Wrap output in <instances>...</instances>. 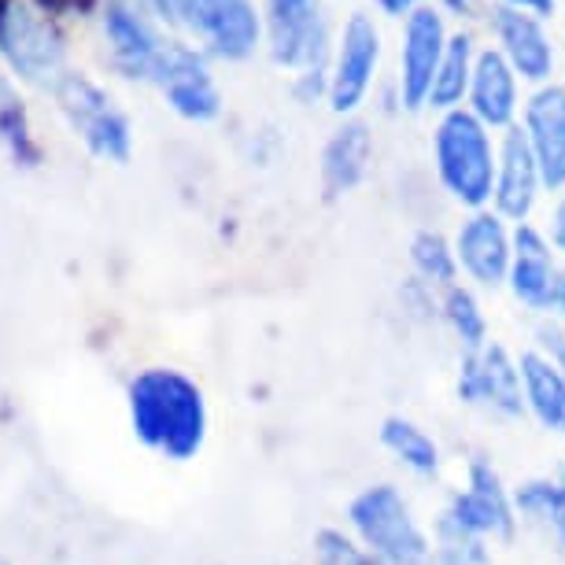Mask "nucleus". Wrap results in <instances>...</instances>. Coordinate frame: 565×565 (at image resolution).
<instances>
[{"label": "nucleus", "instance_id": "1", "mask_svg": "<svg viewBox=\"0 0 565 565\" xmlns=\"http://www.w3.org/2000/svg\"><path fill=\"white\" fill-rule=\"evenodd\" d=\"M130 422L141 444L185 462L207 436L204 392L178 370H145L130 385Z\"/></svg>", "mask_w": 565, "mask_h": 565}, {"label": "nucleus", "instance_id": "2", "mask_svg": "<svg viewBox=\"0 0 565 565\" xmlns=\"http://www.w3.org/2000/svg\"><path fill=\"white\" fill-rule=\"evenodd\" d=\"M433 159H436L440 185L458 204L481 211L492 200L499 148L492 145L488 126L473 111L462 108L444 111V119L433 134Z\"/></svg>", "mask_w": 565, "mask_h": 565}, {"label": "nucleus", "instance_id": "3", "mask_svg": "<svg viewBox=\"0 0 565 565\" xmlns=\"http://www.w3.org/2000/svg\"><path fill=\"white\" fill-rule=\"evenodd\" d=\"M266 38L277 67L296 71L329 93V19L322 0H266Z\"/></svg>", "mask_w": 565, "mask_h": 565}, {"label": "nucleus", "instance_id": "4", "mask_svg": "<svg viewBox=\"0 0 565 565\" xmlns=\"http://www.w3.org/2000/svg\"><path fill=\"white\" fill-rule=\"evenodd\" d=\"M0 56L19 78L56 89L67 74V49L56 23L23 0H0Z\"/></svg>", "mask_w": 565, "mask_h": 565}, {"label": "nucleus", "instance_id": "5", "mask_svg": "<svg viewBox=\"0 0 565 565\" xmlns=\"http://www.w3.org/2000/svg\"><path fill=\"white\" fill-rule=\"evenodd\" d=\"M348 518L359 529V536L366 540V547L388 565H425L429 558V543L414 525L411 507L403 503V495L392 484L366 488L362 495H355Z\"/></svg>", "mask_w": 565, "mask_h": 565}, {"label": "nucleus", "instance_id": "6", "mask_svg": "<svg viewBox=\"0 0 565 565\" xmlns=\"http://www.w3.org/2000/svg\"><path fill=\"white\" fill-rule=\"evenodd\" d=\"M52 93H56L60 108L67 115V122L74 126V134L89 145L93 156L111 159V163H126V159H130V141H134L130 122H126V115L115 108V100L97 82L67 71Z\"/></svg>", "mask_w": 565, "mask_h": 565}, {"label": "nucleus", "instance_id": "7", "mask_svg": "<svg viewBox=\"0 0 565 565\" xmlns=\"http://www.w3.org/2000/svg\"><path fill=\"white\" fill-rule=\"evenodd\" d=\"M381 63V30L370 15H348L344 30L337 38V56L329 67V108L337 115H351L366 100Z\"/></svg>", "mask_w": 565, "mask_h": 565}, {"label": "nucleus", "instance_id": "8", "mask_svg": "<svg viewBox=\"0 0 565 565\" xmlns=\"http://www.w3.org/2000/svg\"><path fill=\"white\" fill-rule=\"evenodd\" d=\"M447 30L444 15L436 8H418L407 15L403 26V49H399V104L407 111L429 108V93L436 82V71L447 52Z\"/></svg>", "mask_w": 565, "mask_h": 565}, {"label": "nucleus", "instance_id": "9", "mask_svg": "<svg viewBox=\"0 0 565 565\" xmlns=\"http://www.w3.org/2000/svg\"><path fill=\"white\" fill-rule=\"evenodd\" d=\"M152 82L163 89L167 104L181 115V119H189V122L218 119V111H222L218 85L211 78L207 60L200 56L196 49L170 41L163 60H159V67L152 74Z\"/></svg>", "mask_w": 565, "mask_h": 565}, {"label": "nucleus", "instance_id": "10", "mask_svg": "<svg viewBox=\"0 0 565 565\" xmlns=\"http://www.w3.org/2000/svg\"><path fill=\"white\" fill-rule=\"evenodd\" d=\"M104 38L111 49V67L126 78L152 82L170 41L159 38L152 19L134 0H104Z\"/></svg>", "mask_w": 565, "mask_h": 565}, {"label": "nucleus", "instance_id": "11", "mask_svg": "<svg viewBox=\"0 0 565 565\" xmlns=\"http://www.w3.org/2000/svg\"><path fill=\"white\" fill-rule=\"evenodd\" d=\"M458 396L477 407H488L507 418H518L525 399H521V366L499 344H484L481 351H469L458 377Z\"/></svg>", "mask_w": 565, "mask_h": 565}, {"label": "nucleus", "instance_id": "12", "mask_svg": "<svg viewBox=\"0 0 565 565\" xmlns=\"http://www.w3.org/2000/svg\"><path fill=\"white\" fill-rule=\"evenodd\" d=\"M543 189L540 163L532 156V145L521 126H510L499 145V167H495V211L510 222H525L536 207V196Z\"/></svg>", "mask_w": 565, "mask_h": 565}, {"label": "nucleus", "instance_id": "13", "mask_svg": "<svg viewBox=\"0 0 565 565\" xmlns=\"http://www.w3.org/2000/svg\"><path fill=\"white\" fill-rule=\"evenodd\" d=\"M492 30L499 41V52L510 60L525 82L543 85L554 74V49L551 38L543 30V19L532 12H521V8L499 4L492 12Z\"/></svg>", "mask_w": 565, "mask_h": 565}, {"label": "nucleus", "instance_id": "14", "mask_svg": "<svg viewBox=\"0 0 565 565\" xmlns=\"http://www.w3.org/2000/svg\"><path fill=\"white\" fill-rule=\"evenodd\" d=\"M458 266L481 285H499L510 274V255H514V237L503 226V215L492 211H473V218L462 222L455 237Z\"/></svg>", "mask_w": 565, "mask_h": 565}, {"label": "nucleus", "instance_id": "15", "mask_svg": "<svg viewBox=\"0 0 565 565\" xmlns=\"http://www.w3.org/2000/svg\"><path fill=\"white\" fill-rule=\"evenodd\" d=\"M451 525H458L469 536H510L514 529V514H510V499L499 484V473L488 462L469 466V488L462 495L451 499V510L444 514Z\"/></svg>", "mask_w": 565, "mask_h": 565}, {"label": "nucleus", "instance_id": "16", "mask_svg": "<svg viewBox=\"0 0 565 565\" xmlns=\"http://www.w3.org/2000/svg\"><path fill=\"white\" fill-rule=\"evenodd\" d=\"M525 137L543 185L565 189V85H543L525 108Z\"/></svg>", "mask_w": 565, "mask_h": 565}, {"label": "nucleus", "instance_id": "17", "mask_svg": "<svg viewBox=\"0 0 565 565\" xmlns=\"http://www.w3.org/2000/svg\"><path fill=\"white\" fill-rule=\"evenodd\" d=\"M469 111L488 130H510L518 115V71L499 49L477 52L473 78H469Z\"/></svg>", "mask_w": 565, "mask_h": 565}, {"label": "nucleus", "instance_id": "18", "mask_svg": "<svg viewBox=\"0 0 565 565\" xmlns=\"http://www.w3.org/2000/svg\"><path fill=\"white\" fill-rule=\"evenodd\" d=\"M507 281L518 300L532 307V311H547L558 300V274H554L551 244L529 222H521L514 230V255H510Z\"/></svg>", "mask_w": 565, "mask_h": 565}, {"label": "nucleus", "instance_id": "19", "mask_svg": "<svg viewBox=\"0 0 565 565\" xmlns=\"http://www.w3.org/2000/svg\"><path fill=\"white\" fill-rule=\"evenodd\" d=\"M373 141H370V126L366 122H344L340 130L329 137L326 152H322V178L326 189L333 196L351 193L370 170Z\"/></svg>", "mask_w": 565, "mask_h": 565}, {"label": "nucleus", "instance_id": "20", "mask_svg": "<svg viewBox=\"0 0 565 565\" xmlns=\"http://www.w3.org/2000/svg\"><path fill=\"white\" fill-rule=\"evenodd\" d=\"M263 34V19L252 0H222L204 45L222 60H248Z\"/></svg>", "mask_w": 565, "mask_h": 565}, {"label": "nucleus", "instance_id": "21", "mask_svg": "<svg viewBox=\"0 0 565 565\" xmlns=\"http://www.w3.org/2000/svg\"><path fill=\"white\" fill-rule=\"evenodd\" d=\"M521 385L525 403L547 429H565V373L558 362L536 355H521Z\"/></svg>", "mask_w": 565, "mask_h": 565}, {"label": "nucleus", "instance_id": "22", "mask_svg": "<svg viewBox=\"0 0 565 565\" xmlns=\"http://www.w3.org/2000/svg\"><path fill=\"white\" fill-rule=\"evenodd\" d=\"M473 63H477V52L469 34H455L447 41L444 63H440V71H436V82L429 93V108L451 111L462 104V97L469 93V78H473Z\"/></svg>", "mask_w": 565, "mask_h": 565}, {"label": "nucleus", "instance_id": "23", "mask_svg": "<svg viewBox=\"0 0 565 565\" xmlns=\"http://www.w3.org/2000/svg\"><path fill=\"white\" fill-rule=\"evenodd\" d=\"M381 444H385L403 466H411L414 473H436V469H440V451H436L433 436L407 418H385V425H381Z\"/></svg>", "mask_w": 565, "mask_h": 565}, {"label": "nucleus", "instance_id": "24", "mask_svg": "<svg viewBox=\"0 0 565 565\" xmlns=\"http://www.w3.org/2000/svg\"><path fill=\"white\" fill-rule=\"evenodd\" d=\"M0 145H4L15 163H23V167H34L41 156L34 145V134H30L23 104L15 100L12 85L4 78H0Z\"/></svg>", "mask_w": 565, "mask_h": 565}, {"label": "nucleus", "instance_id": "25", "mask_svg": "<svg viewBox=\"0 0 565 565\" xmlns=\"http://www.w3.org/2000/svg\"><path fill=\"white\" fill-rule=\"evenodd\" d=\"M444 318L451 322L455 337L462 340L466 351H481V348L488 344V322H484V315H481V303L473 300V292H469V289L447 285Z\"/></svg>", "mask_w": 565, "mask_h": 565}, {"label": "nucleus", "instance_id": "26", "mask_svg": "<svg viewBox=\"0 0 565 565\" xmlns=\"http://www.w3.org/2000/svg\"><path fill=\"white\" fill-rule=\"evenodd\" d=\"M411 263H414V270L425 277V281L444 285V289L455 281V274H458L455 248L433 230H425V233H418V237L411 241Z\"/></svg>", "mask_w": 565, "mask_h": 565}, {"label": "nucleus", "instance_id": "27", "mask_svg": "<svg viewBox=\"0 0 565 565\" xmlns=\"http://www.w3.org/2000/svg\"><path fill=\"white\" fill-rule=\"evenodd\" d=\"M218 4L222 0H148V8H152L163 23L185 30V34H193L200 41L207 38L211 23H215Z\"/></svg>", "mask_w": 565, "mask_h": 565}, {"label": "nucleus", "instance_id": "28", "mask_svg": "<svg viewBox=\"0 0 565 565\" xmlns=\"http://www.w3.org/2000/svg\"><path fill=\"white\" fill-rule=\"evenodd\" d=\"M518 507L529 510V514L547 518L554 532H558V540L565 543V484H551V481L525 484L518 492Z\"/></svg>", "mask_w": 565, "mask_h": 565}, {"label": "nucleus", "instance_id": "29", "mask_svg": "<svg viewBox=\"0 0 565 565\" xmlns=\"http://www.w3.org/2000/svg\"><path fill=\"white\" fill-rule=\"evenodd\" d=\"M318 554H322L326 565H388L385 558H377V554H362L355 551L351 543L340 536V532L326 529L318 532Z\"/></svg>", "mask_w": 565, "mask_h": 565}, {"label": "nucleus", "instance_id": "30", "mask_svg": "<svg viewBox=\"0 0 565 565\" xmlns=\"http://www.w3.org/2000/svg\"><path fill=\"white\" fill-rule=\"evenodd\" d=\"M503 4L521 8V12H532V15H540V19H547V15H554L558 0H503Z\"/></svg>", "mask_w": 565, "mask_h": 565}, {"label": "nucleus", "instance_id": "31", "mask_svg": "<svg viewBox=\"0 0 565 565\" xmlns=\"http://www.w3.org/2000/svg\"><path fill=\"white\" fill-rule=\"evenodd\" d=\"M373 4H377L385 15H396V19H403V15L418 12V8H422V0H373Z\"/></svg>", "mask_w": 565, "mask_h": 565}, {"label": "nucleus", "instance_id": "32", "mask_svg": "<svg viewBox=\"0 0 565 565\" xmlns=\"http://www.w3.org/2000/svg\"><path fill=\"white\" fill-rule=\"evenodd\" d=\"M554 248L558 252H565V196H562V204H558V211H554Z\"/></svg>", "mask_w": 565, "mask_h": 565}, {"label": "nucleus", "instance_id": "33", "mask_svg": "<svg viewBox=\"0 0 565 565\" xmlns=\"http://www.w3.org/2000/svg\"><path fill=\"white\" fill-rule=\"evenodd\" d=\"M444 8H447V12H455V15H469L477 8V0H444Z\"/></svg>", "mask_w": 565, "mask_h": 565}, {"label": "nucleus", "instance_id": "34", "mask_svg": "<svg viewBox=\"0 0 565 565\" xmlns=\"http://www.w3.org/2000/svg\"><path fill=\"white\" fill-rule=\"evenodd\" d=\"M554 355H558V366L565 373V340H558V344H554Z\"/></svg>", "mask_w": 565, "mask_h": 565}, {"label": "nucleus", "instance_id": "35", "mask_svg": "<svg viewBox=\"0 0 565 565\" xmlns=\"http://www.w3.org/2000/svg\"><path fill=\"white\" fill-rule=\"evenodd\" d=\"M562 307V315H565V277H558V300H554Z\"/></svg>", "mask_w": 565, "mask_h": 565}, {"label": "nucleus", "instance_id": "36", "mask_svg": "<svg viewBox=\"0 0 565 565\" xmlns=\"http://www.w3.org/2000/svg\"><path fill=\"white\" fill-rule=\"evenodd\" d=\"M0 565H4V562H0Z\"/></svg>", "mask_w": 565, "mask_h": 565}]
</instances>
